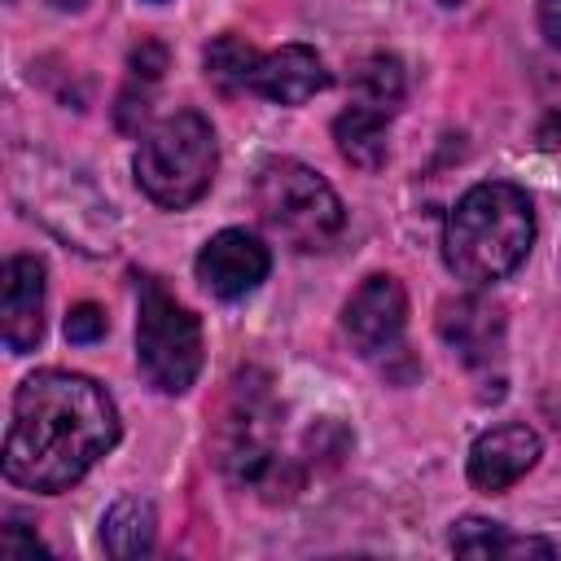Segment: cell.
<instances>
[{"instance_id": "obj_1", "label": "cell", "mask_w": 561, "mask_h": 561, "mask_svg": "<svg viewBox=\"0 0 561 561\" xmlns=\"http://www.w3.org/2000/svg\"><path fill=\"white\" fill-rule=\"evenodd\" d=\"M118 443L114 399L83 373L44 368L13 394L4 438V478L26 491L57 495L75 486Z\"/></svg>"}, {"instance_id": "obj_2", "label": "cell", "mask_w": 561, "mask_h": 561, "mask_svg": "<svg viewBox=\"0 0 561 561\" xmlns=\"http://www.w3.org/2000/svg\"><path fill=\"white\" fill-rule=\"evenodd\" d=\"M535 241L530 197L508 180L473 184L443 228V259L469 285H491L517 272Z\"/></svg>"}, {"instance_id": "obj_3", "label": "cell", "mask_w": 561, "mask_h": 561, "mask_svg": "<svg viewBox=\"0 0 561 561\" xmlns=\"http://www.w3.org/2000/svg\"><path fill=\"white\" fill-rule=\"evenodd\" d=\"M276 430H280V412L272 403L267 377L259 373L237 377L232 403L215 434V451H219L224 473L263 500H289L298 491V469L280 451Z\"/></svg>"}, {"instance_id": "obj_4", "label": "cell", "mask_w": 561, "mask_h": 561, "mask_svg": "<svg viewBox=\"0 0 561 561\" xmlns=\"http://www.w3.org/2000/svg\"><path fill=\"white\" fill-rule=\"evenodd\" d=\"M219 167V145L197 110H180L153 123L136 149V184L167 210L193 206Z\"/></svg>"}, {"instance_id": "obj_5", "label": "cell", "mask_w": 561, "mask_h": 561, "mask_svg": "<svg viewBox=\"0 0 561 561\" xmlns=\"http://www.w3.org/2000/svg\"><path fill=\"white\" fill-rule=\"evenodd\" d=\"M254 210L259 219L289 241L294 250H329L346 224V210L324 175H316L307 162L272 158L254 180Z\"/></svg>"}, {"instance_id": "obj_6", "label": "cell", "mask_w": 561, "mask_h": 561, "mask_svg": "<svg viewBox=\"0 0 561 561\" xmlns=\"http://www.w3.org/2000/svg\"><path fill=\"white\" fill-rule=\"evenodd\" d=\"M136 359L158 394H184L202 373V324L153 276L140 280Z\"/></svg>"}, {"instance_id": "obj_7", "label": "cell", "mask_w": 561, "mask_h": 561, "mask_svg": "<svg viewBox=\"0 0 561 561\" xmlns=\"http://www.w3.org/2000/svg\"><path fill=\"white\" fill-rule=\"evenodd\" d=\"M403 324H408V294L394 276H368L342 311V329L359 355L390 351L399 342Z\"/></svg>"}, {"instance_id": "obj_8", "label": "cell", "mask_w": 561, "mask_h": 561, "mask_svg": "<svg viewBox=\"0 0 561 561\" xmlns=\"http://www.w3.org/2000/svg\"><path fill=\"white\" fill-rule=\"evenodd\" d=\"M267 267H272L267 245L245 228L215 232L197 254V280L215 298H245L267 276Z\"/></svg>"}, {"instance_id": "obj_9", "label": "cell", "mask_w": 561, "mask_h": 561, "mask_svg": "<svg viewBox=\"0 0 561 561\" xmlns=\"http://www.w3.org/2000/svg\"><path fill=\"white\" fill-rule=\"evenodd\" d=\"M438 337L469 368H491V359L504 355V307L478 294L451 298L438 307Z\"/></svg>"}, {"instance_id": "obj_10", "label": "cell", "mask_w": 561, "mask_h": 561, "mask_svg": "<svg viewBox=\"0 0 561 561\" xmlns=\"http://www.w3.org/2000/svg\"><path fill=\"white\" fill-rule=\"evenodd\" d=\"M329 83H333L329 66L307 44H285L276 53H259V61L250 70V92L263 101H276V105H302L316 92H324Z\"/></svg>"}, {"instance_id": "obj_11", "label": "cell", "mask_w": 561, "mask_h": 561, "mask_svg": "<svg viewBox=\"0 0 561 561\" xmlns=\"http://www.w3.org/2000/svg\"><path fill=\"white\" fill-rule=\"evenodd\" d=\"M539 460V434L530 425H495L469 447V482L486 495L508 491Z\"/></svg>"}, {"instance_id": "obj_12", "label": "cell", "mask_w": 561, "mask_h": 561, "mask_svg": "<svg viewBox=\"0 0 561 561\" xmlns=\"http://www.w3.org/2000/svg\"><path fill=\"white\" fill-rule=\"evenodd\" d=\"M0 329L13 355L35 351L44 337V263L31 254H13L4 263V298H0Z\"/></svg>"}, {"instance_id": "obj_13", "label": "cell", "mask_w": 561, "mask_h": 561, "mask_svg": "<svg viewBox=\"0 0 561 561\" xmlns=\"http://www.w3.org/2000/svg\"><path fill=\"white\" fill-rule=\"evenodd\" d=\"M386 118L390 114H377L368 105H346L337 118H333V140H337V153L359 167V171H377L386 162Z\"/></svg>"}, {"instance_id": "obj_14", "label": "cell", "mask_w": 561, "mask_h": 561, "mask_svg": "<svg viewBox=\"0 0 561 561\" xmlns=\"http://www.w3.org/2000/svg\"><path fill=\"white\" fill-rule=\"evenodd\" d=\"M101 543L118 561L153 552V504L140 500V495L114 500L110 513H105V522H101Z\"/></svg>"}, {"instance_id": "obj_15", "label": "cell", "mask_w": 561, "mask_h": 561, "mask_svg": "<svg viewBox=\"0 0 561 561\" xmlns=\"http://www.w3.org/2000/svg\"><path fill=\"white\" fill-rule=\"evenodd\" d=\"M451 548L465 557H552V543L543 539H513L500 522L486 517H465L451 526Z\"/></svg>"}, {"instance_id": "obj_16", "label": "cell", "mask_w": 561, "mask_h": 561, "mask_svg": "<svg viewBox=\"0 0 561 561\" xmlns=\"http://www.w3.org/2000/svg\"><path fill=\"white\" fill-rule=\"evenodd\" d=\"M351 88H355V105H368L377 114H394L403 105V92H408L399 57H386V53H373V57L355 61Z\"/></svg>"}, {"instance_id": "obj_17", "label": "cell", "mask_w": 561, "mask_h": 561, "mask_svg": "<svg viewBox=\"0 0 561 561\" xmlns=\"http://www.w3.org/2000/svg\"><path fill=\"white\" fill-rule=\"evenodd\" d=\"M259 53L237 39V35H219L210 48H206V79L219 88V92H250V70H254Z\"/></svg>"}, {"instance_id": "obj_18", "label": "cell", "mask_w": 561, "mask_h": 561, "mask_svg": "<svg viewBox=\"0 0 561 561\" xmlns=\"http://www.w3.org/2000/svg\"><path fill=\"white\" fill-rule=\"evenodd\" d=\"M105 329H110V320H105V311H101L96 302H79V307H70V316H66V337L79 342V346L101 342Z\"/></svg>"}, {"instance_id": "obj_19", "label": "cell", "mask_w": 561, "mask_h": 561, "mask_svg": "<svg viewBox=\"0 0 561 561\" xmlns=\"http://www.w3.org/2000/svg\"><path fill=\"white\" fill-rule=\"evenodd\" d=\"M131 70L145 75V79H158V75L167 70V48H162L158 39H145V44L131 53Z\"/></svg>"}, {"instance_id": "obj_20", "label": "cell", "mask_w": 561, "mask_h": 561, "mask_svg": "<svg viewBox=\"0 0 561 561\" xmlns=\"http://www.w3.org/2000/svg\"><path fill=\"white\" fill-rule=\"evenodd\" d=\"M35 552H44L39 548V539H31V535H22V526L18 522H9L4 526V535H0V557H35Z\"/></svg>"}, {"instance_id": "obj_21", "label": "cell", "mask_w": 561, "mask_h": 561, "mask_svg": "<svg viewBox=\"0 0 561 561\" xmlns=\"http://www.w3.org/2000/svg\"><path fill=\"white\" fill-rule=\"evenodd\" d=\"M539 26H543L548 44L561 48V0H539Z\"/></svg>"}, {"instance_id": "obj_22", "label": "cell", "mask_w": 561, "mask_h": 561, "mask_svg": "<svg viewBox=\"0 0 561 561\" xmlns=\"http://www.w3.org/2000/svg\"><path fill=\"white\" fill-rule=\"evenodd\" d=\"M53 4H57V9H83L88 0H53Z\"/></svg>"}, {"instance_id": "obj_23", "label": "cell", "mask_w": 561, "mask_h": 561, "mask_svg": "<svg viewBox=\"0 0 561 561\" xmlns=\"http://www.w3.org/2000/svg\"><path fill=\"white\" fill-rule=\"evenodd\" d=\"M443 4H465V0H443Z\"/></svg>"}]
</instances>
